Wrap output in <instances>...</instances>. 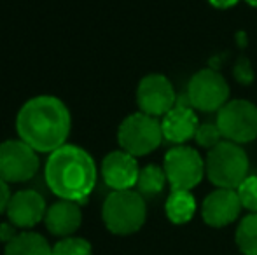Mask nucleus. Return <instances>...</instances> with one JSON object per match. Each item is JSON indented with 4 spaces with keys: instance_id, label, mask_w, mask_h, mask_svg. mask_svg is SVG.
Returning <instances> with one entry per match:
<instances>
[{
    "instance_id": "obj_7",
    "label": "nucleus",
    "mask_w": 257,
    "mask_h": 255,
    "mask_svg": "<svg viewBox=\"0 0 257 255\" xmlns=\"http://www.w3.org/2000/svg\"><path fill=\"white\" fill-rule=\"evenodd\" d=\"M163 170L172 185V191H191L203 178L205 163L194 149L179 145L165 156Z\"/></svg>"
},
{
    "instance_id": "obj_3",
    "label": "nucleus",
    "mask_w": 257,
    "mask_h": 255,
    "mask_svg": "<svg viewBox=\"0 0 257 255\" xmlns=\"http://www.w3.org/2000/svg\"><path fill=\"white\" fill-rule=\"evenodd\" d=\"M205 173L219 189H234L248 177V157L238 143L220 142L210 149L205 163Z\"/></svg>"
},
{
    "instance_id": "obj_26",
    "label": "nucleus",
    "mask_w": 257,
    "mask_h": 255,
    "mask_svg": "<svg viewBox=\"0 0 257 255\" xmlns=\"http://www.w3.org/2000/svg\"><path fill=\"white\" fill-rule=\"evenodd\" d=\"M208 2L217 9H229V7L236 6L240 0H208Z\"/></svg>"
},
{
    "instance_id": "obj_20",
    "label": "nucleus",
    "mask_w": 257,
    "mask_h": 255,
    "mask_svg": "<svg viewBox=\"0 0 257 255\" xmlns=\"http://www.w3.org/2000/svg\"><path fill=\"white\" fill-rule=\"evenodd\" d=\"M53 255H93V248L88 239L68 236L53 246Z\"/></svg>"
},
{
    "instance_id": "obj_8",
    "label": "nucleus",
    "mask_w": 257,
    "mask_h": 255,
    "mask_svg": "<svg viewBox=\"0 0 257 255\" xmlns=\"http://www.w3.org/2000/svg\"><path fill=\"white\" fill-rule=\"evenodd\" d=\"M229 86L217 70L206 68L193 75L187 86V100L194 110L219 112L227 103Z\"/></svg>"
},
{
    "instance_id": "obj_19",
    "label": "nucleus",
    "mask_w": 257,
    "mask_h": 255,
    "mask_svg": "<svg viewBox=\"0 0 257 255\" xmlns=\"http://www.w3.org/2000/svg\"><path fill=\"white\" fill-rule=\"evenodd\" d=\"M238 248L245 255H257V213H250L236 229Z\"/></svg>"
},
{
    "instance_id": "obj_24",
    "label": "nucleus",
    "mask_w": 257,
    "mask_h": 255,
    "mask_svg": "<svg viewBox=\"0 0 257 255\" xmlns=\"http://www.w3.org/2000/svg\"><path fill=\"white\" fill-rule=\"evenodd\" d=\"M9 201H11L9 184H7V182H4L2 178H0V213H2V211H7Z\"/></svg>"
},
{
    "instance_id": "obj_22",
    "label": "nucleus",
    "mask_w": 257,
    "mask_h": 255,
    "mask_svg": "<svg viewBox=\"0 0 257 255\" xmlns=\"http://www.w3.org/2000/svg\"><path fill=\"white\" fill-rule=\"evenodd\" d=\"M222 133H220L217 123H205L201 126H198L196 135H194V140H196L198 145L205 147V149H213L217 147L220 142H222Z\"/></svg>"
},
{
    "instance_id": "obj_9",
    "label": "nucleus",
    "mask_w": 257,
    "mask_h": 255,
    "mask_svg": "<svg viewBox=\"0 0 257 255\" xmlns=\"http://www.w3.org/2000/svg\"><path fill=\"white\" fill-rule=\"evenodd\" d=\"M39 171L37 152L23 140L0 143V178L7 184L27 182Z\"/></svg>"
},
{
    "instance_id": "obj_5",
    "label": "nucleus",
    "mask_w": 257,
    "mask_h": 255,
    "mask_svg": "<svg viewBox=\"0 0 257 255\" xmlns=\"http://www.w3.org/2000/svg\"><path fill=\"white\" fill-rule=\"evenodd\" d=\"M119 145L132 156H146L159 147L163 140V129L158 117L144 112L132 114L121 123L117 131Z\"/></svg>"
},
{
    "instance_id": "obj_10",
    "label": "nucleus",
    "mask_w": 257,
    "mask_h": 255,
    "mask_svg": "<svg viewBox=\"0 0 257 255\" xmlns=\"http://www.w3.org/2000/svg\"><path fill=\"white\" fill-rule=\"evenodd\" d=\"M137 102L144 114L153 117L165 116L177 103V95L172 82L165 75L153 74L140 81Z\"/></svg>"
},
{
    "instance_id": "obj_25",
    "label": "nucleus",
    "mask_w": 257,
    "mask_h": 255,
    "mask_svg": "<svg viewBox=\"0 0 257 255\" xmlns=\"http://www.w3.org/2000/svg\"><path fill=\"white\" fill-rule=\"evenodd\" d=\"M16 225H13V224H0V241L2 243H9L13 238H16Z\"/></svg>"
},
{
    "instance_id": "obj_6",
    "label": "nucleus",
    "mask_w": 257,
    "mask_h": 255,
    "mask_svg": "<svg viewBox=\"0 0 257 255\" xmlns=\"http://www.w3.org/2000/svg\"><path fill=\"white\" fill-rule=\"evenodd\" d=\"M215 123L227 142H252L257 136V107L245 100L227 102L217 112Z\"/></svg>"
},
{
    "instance_id": "obj_4",
    "label": "nucleus",
    "mask_w": 257,
    "mask_h": 255,
    "mask_svg": "<svg viewBox=\"0 0 257 255\" xmlns=\"http://www.w3.org/2000/svg\"><path fill=\"white\" fill-rule=\"evenodd\" d=\"M146 201L137 191H114L103 203L102 217L107 229L114 234H132L146 222Z\"/></svg>"
},
{
    "instance_id": "obj_18",
    "label": "nucleus",
    "mask_w": 257,
    "mask_h": 255,
    "mask_svg": "<svg viewBox=\"0 0 257 255\" xmlns=\"http://www.w3.org/2000/svg\"><path fill=\"white\" fill-rule=\"evenodd\" d=\"M166 182H168V178H166L165 170L156 166V164H149L144 170H140L139 180H137V189H139L137 192L147 197L158 196L165 189Z\"/></svg>"
},
{
    "instance_id": "obj_2",
    "label": "nucleus",
    "mask_w": 257,
    "mask_h": 255,
    "mask_svg": "<svg viewBox=\"0 0 257 255\" xmlns=\"http://www.w3.org/2000/svg\"><path fill=\"white\" fill-rule=\"evenodd\" d=\"M46 184L60 199L84 203L96 185V164L84 149L61 145L49 154L44 170Z\"/></svg>"
},
{
    "instance_id": "obj_13",
    "label": "nucleus",
    "mask_w": 257,
    "mask_h": 255,
    "mask_svg": "<svg viewBox=\"0 0 257 255\" xmlns=\"http://www.w3.org/2000/svg\"><path fill=\"white\" fill-rule=\"evenodd\" d=\"M46 199L37 191H20L11 196L7 217L11 224L21 229H30L46 217Z\"/></svg>"
},
{
    "instance_id": "obj_16",
    "label": "nucleus",
    "mask_w": 257,
    "mask_h": 255,
    "mask_svg": "<svg viewBox=\"0 0 257 255\" xmlns=\"http://www.w3.org/2000/svg\"><path fill=\"white\" fill-rule=\"evenodd\" d=\"M6 255H53V246L39 232H18L6 245Z\"/></svg>"
},
{
    "instance_id": "obj_12",
    "label": "nucleus",
    "mask_w": 257,
    "mask_h": 255,
    "mask_svg": "<svg viewBox=\"0 0 257 255\" xmlns=\"http://www.w3.org/2000/svg\"><path fill=\"white\" fill-rule=\"evenodd\" d=\"M140 168L137 157L124 150L110 152L102 163V177L105 184L114 191H130L137 185Z\"/></svg>"
},
{
    "instance_id": "obj_15",
    "label": "nucleus",
    "mask_w": 257,
    "mask_h": 255,
    "mask_svg": "<svg viewBox=\"0 0 257 255\" xmlns=\"http://www.w3.org/2000/svg\"><path fill=\"white\" fill-rule=\"evenodd\" d=\"M44 222L51 234L60 236V238H68L81 227V206L75 201L60 199L56 203H53L51 206H48Z\"/></svg>"
},
{
    "instance_id": "obj_21",
    "label": "nucleus",
    "mask_w": 257,
    "mask_h": 255,
    "mask_svg": "<svg viewBox=\"0 0 257 255\" xmlns=\"http://www.w3.org/2000/svg\"><path fill=\"white\" fill-rule=\"evenodd\" d=\"M241 206L247 208L252 213H257V175H250L236 189Z\"/></svg>"
},
{
    "instance_id": "obj_17",
    "label": "nucleus",
    "mask_w": 257,
    "mask_h": 255,
    "mask_svg": "<svg viewBox=\"0 0 257 255\" xmlns=\"http://www.w3.org/2000/svg\"><path fill=\"white\" fill-rule=\"evenodd\" d=\"M166 217L173 224H186L196 213V199L191 191H172L165 204Z\"/></svg>"
},
{
    "instance_id": "obj_11",
    "label": "nucleus",
    "mask_w": 257,
    "mask_h": 255,
    "mask_svg": "<svg viewBox=\"0 0 257 255\" xmlns=\"http://www.w3.org/2000/svg\"><path fill=\"white\" fill-rule=\"evenodd\" d=\"M198 126L200 124H198L196 112H194L189 100L184 95L180 98H177V103L173 105V109L163 116V138H166L172 143H177V145H182L187 140L194 138Z\"/></svg>"
},
{
    "instance_id": "obj_14",
    "label": "nucleus",
    "mask_w": 257,
    "mask_h": 255,
    "mask_svg": "<svg viewBox=\"0 0 257 255\" xmlns=\"http://www.w3.org/2000/svg\"><path fill=\"white\" fill-rule=\"evenodd\" d=\"M241 201L234 189H217L205 197L201 213L203 220L212 227H224L238 218Z\"/></svg>"
},
{
    "instance_id": "obj_23",
    "label": "nucleus",
    "mask_w": 257,
    "mask_h": 255,
    "mask_svg": "<svg viewBox=\"0 0 257 255\" xmlns=\"http://www.w3.org/2000/svg\"><path fill=\"white\" fill-rule=\"evenodd\" d=\"M234 77H236L240 82H243V84H250L252 82L254 72H252L250 63H248L247 58H241L240 62L236 63V67H234Z\"/></svg>"
},
{
    "instance_id": "obj_27",
    "label": "nucleus",
    "mask_w": 257,
    "mask_h": 255,
    "mask_svg": "<svg viewBox=\"0 0 257 255\" xmlns=\"http://www.w3.org/2000/svg\"><path fill=\"white\" fill-rule=\"evenodd\" d=\"M245 2H248V4H250V6L257 7V0H245Z\"/></svg>"
},
{
    "instance_id": "obj_1",
    "label": "nucleus",
    "mask_w": 257,
    "mask_h": 255,
    "mask_svg": "<svg viewBox=\"0 0 257 255\" xmlns=\"http://www.w3.org/2000/svg\"><path fill=\"white\" fill-rule=\"evenodd\" d=\"M70 112L56 96H35L28 100L16 117L20 138L35 152H54L65 145L70 133Z\"/></svg>"
}]
</instances>
